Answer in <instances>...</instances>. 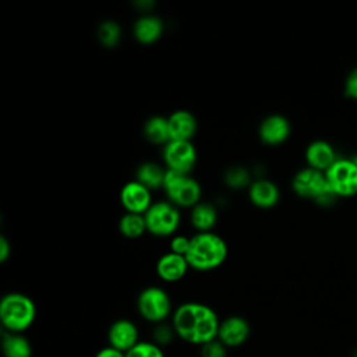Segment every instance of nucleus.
Returning <instances> with one entry per match:
<instances>
[{
    "label": "nucleus",
    "instance_id": "obj_1",
    "mask_svg": "<svg viewBox=\"0 0 357 357\" xmlns=\"http://www.w3.org/2000/svg\"><path fill=\"white\" fill-rule=\"evenodd\" d=\"M172 325L176 336L185 343L201 347L218 339L220 319L212 307L198 301H187L173 311Z\"/></svg>",
    "mask_w": 357,
    "mask_h": 357
},
{
    "label": "nucleus",
    "instance_id": "obj_2",
    "mask_svg": "<svg viewBox=\"0 0 357 357\" xmlns=\"http://www.w3.org/2000/svg\"><path fill=\"white\" fill-rule=\"evenodd\" d=\"M227 244L213 231L195 233L191 237L185 259L194 271L209 272L219 268L227 258Z\"/></svg>",
    "mask_w": 357,
    "mask_h": 357
},
{
    "label": "nucleus",
    "instance_id": "obj_3",
    "mask_svg": "<svg viewBox=\"0 0 357 357\" xmlns=\"http://www.w3.org/2000/svg\"><path fill=\"white\" fill-rule=\"evenodd\" d=\"M36 318V305L33 300L20 291H11L0 300V322L4 332L24 333Z\"/></svg>",
    "mask_w": 357,
    "mask_h": 357
},
{
    "label": "nucleus",
    "instance_id": "obj_4",
    "mask_svg": "<svg viewBox=\"0 0 357 357\" xmlns=\"http://www.w3.org/2000/svg\"><path fill=\"white\" fill-rule=\"evenodd\" d=\"M163 190L166 192L167 201H170L177 208H192L201 202V184L190 174L167 170Z\"/></svg>",
    "mask_w": 357,
    "mask_h": 357
},
{
    "label": "nucleus",
    "instance_id": "obj_5",
    "mask_svg": "<svg viewBox=\"0 0 357 357\" xmlns=\"http://www.w3.org/2000/svg\"><path fill=\"white\" fill-rule=\"evenodd\" d=\"M137 310L142 319L151 324H162L173 315L169 293L159 286H148L138 294Z\"/></svg>",
    "mask_w": 357,
    "mask_h": 357
},
{
    "label": "nucleus",
    "instance_id": "obj_6",
    "mask_svg": "<svg viewBox=\"0 0 357 357\" xmlns=\"http://www.w3.org/2000/svg\"><path fill=\"white\" fill-rule=\"evenodd\" d=\"M146 230L156 237H170L177 231L181 215L170 201H156L144 213Z\"/></svg>",
    "mask_w": 357,
    "mask_h": 357
},
{
    "label": "nucleus",
    "instance_id": "obj_7",
    "mask_svg": "<svg viewBox=\"0 0 357 357\" xmlns=\"http://www.w3.org/2000/svg\"><path fill=\"white\" fill-rule=\"evenodd\" d=\"M167 170L190 174L197 163V149L191 141H169L162 151Z\"/></svg>",
    "mask_w": 357,
    "mask_h": 357
},
{
    "label": "nucleus",
    "instance_id": "obj_8",
    "mask_svg": "<svg viewBox=\"0 0 357 357\" xmlns=\"http://www.w3.org/2000/svg\"><path fill=\"white\" fill-rule=\"evenodd\" d=\"M328 184L339 197H349L357 192V167L351 160H336L325 172Z\"/></svg>",
    "mask_w": 357,
    "mask_h": 357
},
{
    "label": "nucleus",
    "instance_id": "obj_9",
    "mask_svg": "<svg viewBox=\"0 0 357 357\" xmlns=\"http://www.w3.org/2000/svg\"><path fill=\"white\" fill-rule=\"evenodd\" d=\"M120 202L126 212L131 213H141L144 215L152 202L151 190L146 188L144 184L137 181L135 178L126 183L120 190Z\"/></svg>",
    "mask_w": 357,
    "mask_h": 357
},
{
    "label": "nucleus",
    "instance_id": "obj_10",
    "mask_svg": "<svg viewBox=\"0 0 357 357\" xmlns=\"http://www.w3.org/2000/svg\"><path fill=\"white\" fill-rule=\"evenodd\" d=\"M250 333L251 326L244 317L230 315L220 321L218 340H220L226 347H240L248 340Z\"/></svg>",
    "mask_w": 357,
    "mask_h": 357
},
{
    "label": "nucleus",
    "instance_id": "obj_11",
    "mask_svg": "<svg viewBox=\"0 0 357 357\" xmlns=\"http://www.w3.org/2000/svg\"><path fill=\"white\" fill-rule=\"evenodd\" d=\"M326 187L328 180L325 173L312 167L300 170L293 178V190L303 198H311L315 201Z\"/></svg>",
    "mask_w": 357,
    "mask_h": 357
},
{
    "label": "nucleus",
    "instance_id": "obj_12",
    "mask_svg": "<svg viewBox=\"0 0 357 357\" xmlns=\"http://www.w3.org/2000/svg\"><path fill=\"white\" fill-rule=\"evenodd\" d=\"M109 346L127 353L137 343H139V331L138 326L127 318H120L114 321L107 331Z\"/></svg>",
    "mask_w": 357,
    "mask_h": 357
},
{
    "label": "nucleus",
    "instance_id": "obj_13",
    "mask_svg": "<svg viewBox=\"0 0 357 357\" xmlns=\"http://www.w3.org/2000/svg\"><path fill=\"white\" fill-rule=\"evenodd\" d=\"M290 123L282 114H269L266 116L258 127L259 139L265 145H280L283 144L290 135Z\"/></svg>",
    "mask_w": 357,
    "mask_h": 357
},
{
    "label": "nucleus",
    "instance_id": "obj_14",
    "mask_svg": "<svg viewBox=\"0 0 357 357\" xmlns=\"http://www.w3.org/2000/svg\"><path fill=\"white\" fill-rule=\"evenodd\" d=\"M188 268L190 265L184 255H178L170 251L160 255L156 261V273L166 283H176L181 280L185 276Z\"/></svg>",
    "mask_w": 357,
    "mask_h": 357
},
{
    "label": "nucleus",
    "instance_id": "obj_15",
    "mask_svg": "<svg viewBox=\"0 0 357 357\" xmlns=\"http://www.w3.org/2000/svg\"><path fill=\"white\" fill-rule=\"evenodd\" d=\"M169 131L170 141H191L197 132L198 123L195 116L184 109L174 110L169 117Z\"/></svg>",
    "mask_w": 357,
    "mask_h": 357
},
{
    "label": "nucleus",
    "instance_id": "obj_16",
    "mask_svg": "<svg viewBox=\"0 0 357 357\" xmlns=\"http://www.w3.org/2000/svg\"><path fill=\"white\" fill-rule=\"evenodd\" d=\"M163 21L155 14H144L134 22L132 35L141 45H152L163 35Z\"/></svg>",
    "mask_w": 357,
    "mask_h": 357
},
{
    "label": "nucleus",
    "instance_id": "obj_17",
    "mask_svg": "<svg viewBox=\"0 0 357 357\" xmlns=\"http://www.w3.org/2000/svg\"><path fill=\"white\" fill-rule=\"evenodd\" d=\"M248 197L255 206L261 209H269L279 202L280 192L273 181L268 178H258L250 184Z\"/></svg>",
    "mask_w": 357,
    "mask_h": 357
},
{
    "label": "nucleus",
    "instance_id": "obj_18",
    "mask_svg": "<svg viewBox=\"0 0 357 357\" xmlns=\"http://www.w3.org/2000/svg\"><path fill=\"white\" fill-rule=\"evenodd\" d=\"M305 159L310 167L324 173L337 160L333 148L325 141L311 142L305 151Z\"/></svg>",
    "mask_w": 357,
    "mask_h": 357
},
{
    "label": "nucleus",
    "instance_id": "obj_19",
    "mask_svg": "<svg viewBox=\"0 0 357 357\" xmlns=\"http://www.w3.org/2000/svg\"><path fill=\"white\" fill-rule=\"evenodd\" d=\"M191 225L197 230V233L212 231L218 222V211L212 204L198 202L191 208Z\"/></svg>",
    "mask_w": 357,
    "mask_h": 357
},
{
    "label": "nucleus",
    "instance_id": "obj_20",
    "mask_svg": "<svg viewBox=\"0 0 357 357\" xmlns=\"http://www.w3.org/2000/svg\"><path fill=\"white\" fill-rule=\"evenodd\" d=\"M166 172L167 169H163V166H160L159 163L144 162L137 167L135 180L144 184L151 191L156 188H163Z\"/></svg>",
    "mask_w": 357,
    "mask_h": 357
},
{
    "label": "nucleus",
    "instance_id": "obj_21",
    "mask_svg": "<svg viewBox=\"0 0 357 357\" xmlns=\"http://www.w3.org/2000/svg\"><path fill=\"white\" fill-rule=\"evenodd\" d=\"M144 137L153 145H166L170 141L169 121L163 116H152L144 124Z\"/></svg>",
    "mask_w": 357,
    "mask_h": 357
},
{
    "label": "nucleus",
    "instance_id": "obj_22",
    "mask_svg": "<svg viewBox=\"0 0 357 357\" xmlns=\"http://www.w3.org/2000/svg\"><path fill=\"white\" fill-rule=\"evenodd\" d=\"M1 347L4 357H32V346L24 333L3 332Z\"/></svg>",
    "mask_w": 357,
    "mask_h": 357
},
{
    "label": "nucleus",
    "instance_id": "obj_23",
    "mask_svg": "<svg viewBox=\"0 0 357 357\" xmlns=\"http://www.w3.org/2000/svg\"><path fill=\"white\" fill-rule=\"evenodd\" d=\"M119 231L127 238H138L146 230L145 216L141 213L126 212L119 220Z\"/></svg>",
    "mask_w": 357,
    "mask_h": 357
},
{
    "label": "nucleus",
    "instance_id": "obj_24",
    "mask_svg": "<svg viewBox=\"0 0 357 357\" xmlns=\"http://www.w3.org/2000/svg\"><path fill=\"white\" fill-rule=\"evenodd\" d=\"M96 35H98V40L100 42L102 46L112 49L120 43L121 26L119 25V22H116L113 20H106L99 24Z\"/></svg>",
    "mask_w": 357,
    "mask_h": 357
},
{
    "label": "nucleus",
    "instance_id": "obj_25",
    "mask_svg": "<svg viewBox=\"0 0 357 357\" xmlns=\"http://www.w3.org/2000/svg\"><path fill=\"white\" fill-rule=\"evenodd\" d=\"M250 178H251L250 172L243 166H231L223 174L225 183L230 188H234V190H240V188H244L245 185H248Z\"/></svg>",
    "mask_w": 357,
    "mask_h": 357
},
{
    "label": "nucleus",
    "instance_id": "obj_26",
    "mask_svg": "<svg viewBox=\"0 0 357 357\" xmlns=\"http://www.w3.org/2000/svg\"><path fill=\"white\" fill-rule=\"evenodd\" d=\"M126 357H166L162 347L152 340H141L131 350L126 353Z\"/></svg>",
    "mask_w": 357,
    "mask_h": 357
},
{
    "label": "nucleus",
    "instance_id": "obj_27",
    "mask_svg": "<svg viewBox=\"0 0 357 357\" xmlns=\"http://www.w3.org/2000/svg\"><path fill=\"white\" fill-rule=\"evenodd\" d=\"M174 336H176V332L173 329V325L172 324L167 325L166 322H162L155 326L152 332V342H155L162 347L165 344H169Z\"/></svg>",
    "mask_w": 357,
    "mask_h": 357
},
{
    "label": "nucleus",
    "instance_id": "obj_28",
    "mask_svg": "<svg viewBox=\"0 0 357 357\" xmlns=\"http://www.w3.org/2000/svg\"><path fill=\"white\" fill-rule=\"evenodd\" d=\"M227 347L218 339L201 346V357H227Z\"/></svg>",
    "mask_w": 357,
    "mask_h": 357
},
{
    "label": "nucleus",
    "instance_id": "obj_29",
    "mask_svg": "<svg viewBox=\"0 0 357 357\" xmlns=\"http://www.w3.org/2000/svg\"><path fill=\"white\" fill-rule=\"evenodd\" d=\"M191 237L183 236V234H174L170 238V252L178 254V255H187V251L190 248Z\"/></svg>",
    "mask_w": 357,
    "mask_h": 357
},
{
    "label": "nucleus",
    "instance_id": "obj_30",
    "mask_svg": "<svg viewBox=\"0 0 357 357\" xmlns=\"http://www.w3.org/2000/svg\"><path fill=\"white\" fill-rule=\"evenodd\" d=\"M346 93L353 98L357 99V68H354L350 75L347 77L346 81Z\"/></svg>",
    "mask_w": 357,
    "mask_h": 357
},
{
    "label": "nucleus",
    "instance_id": "obj_31",
    "mask_svg": "<svg viewBox=\"0 0 357 357\" xmlns=\"http://www.w3.org/2000/svg\"><path fill=\"white\" fill-rule=\"evenodd\" d=\"M95 357H126V353H123V351H120V350H117V349H114V347L107 344V346L102 347L95 354Z\"/></svg>",
    "mask_w": 357,
    "mask_h": 357
},
{
    "label": "nucleus",
    "instance_id": "obj_32",
    "mask_svg": "<svg viewBox=\"0 0 357 357\" xmlns=\"http://www.w3.org/2000/svg\"><path fill=\"white\" fill-rule=\"evenodd\" d=\"M11 245L4 236H0V262H6L10 258Z\"/></svg>",
    "mask_w": 357,
    "mask_h": 357
},
{
    "label": "nucleus",
    "instance_id": "obj_33",
    "mask_svg": "<svg viewBox=\"0 0 357 357\" xmlns=\"http://www.w3.org/2000/svg\"><path fill=\"white\" fill-rule=\"evenodd\" d=\"M351 162H353V163H354V165H356V167H357V156H356V158H354V159H351Z\"/></svg>",
    "mask_w": 357,
    "mask_h": 357
}]
</instances>
